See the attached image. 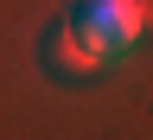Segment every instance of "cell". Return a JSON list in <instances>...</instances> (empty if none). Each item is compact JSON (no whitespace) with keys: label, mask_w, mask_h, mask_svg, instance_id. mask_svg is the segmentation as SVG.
I'll list each match as a JSON object with an SVG mask.
<instances>
[{"label":"cell","mask_w":153,"mask_h":140,"mask_svg":"<svg viewBox=\"0 0 153 140\" xmlns=\"http://www.w3.org/2000/svg\"><path fill=\"white\" fill-rule=\"evenodd\" d=\"M70 26L83 32V45L96 51V64H121L153 32V0H76Z\"/></svg>","instance_id":"6da1fadb"},{"label":"cell","mask_w":153,"mask_h":140,"mask_svg":"<svg viewBox=\"0 0 153 140\" xmlns=\"http://www.w3.org/2000/svg\"><path fill=\"white\" fill-rule=\"evenodd\" d=\"M45 64H51L57 76H89V70H102V64H96V51L83 45V32H76L70 19L45 38Z\"/></svg>","instance_id":"7a4b0ae2"}]
</instances>
